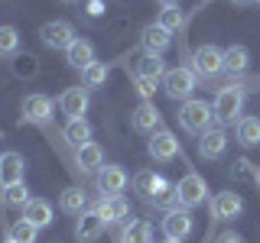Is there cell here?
Segmentation results:
<instances>
[{
	"label": "cell",
	"mask_w": 260,
	"mask_h": 243,
	"mask_svg": "<svg viewBox=\"0 0 260 243\" xmlns=\"http://www.w3.org/2000/svg\"><path fill=\"white\" fill-rule=\"evenodd\" d=\"M244 101H247V94H244L241 85H224L221 91L215 94V104H211L215 120H218V124H234V120H241Z\"/></svg>",
	"instance_id": "obj_1"
},
{
	"label": "cell",
	"mask_w": 260,
	"mask_h": 243,
	"mask_svg": "<svg viewBox=\"0 0 260 243\" xmlns=\"http://www.w3.org/2000/svg\"><path fill=\"white\" fill-rule=\"evenodd\" d=\"M211 120H215V110L208 107V101L189 97V101H182V107H179V124H182V130H189V133L202 136L211 127Z\"/></svg>",
	"instance_id": "obj_2"
},
{
	"label": "cell",
	"mask_w": 260,
	"mask_h": 243,
	"mask_svg": "<svg viewBox=\"0 0 260 243\" xmlns=\"http://www.w3.org/2000/svg\"><path fill=\"white\" fill-rule=\"evenodd\" d=\"M173 194H176V205L189 211V208H199V205L208 201V185H205V178H202L199 172H189V175H182L176 182Z\"/></svg>",
	"instance_id": "obj_3"
},
{
	"label": "cell",
	"mask_w": 260,
	"mask_h": 243,
	"mask_svg": "<svg viewBox=\"0 0 260 243\" xmlns=\"http://www.w3.org/2000/svg\"><path fill=\"white\" fill-rule=\"evenodd\" d=\"M162 91L173 97V101H189L192 91H195V71L182 68V65L169 68L166 75H162Z\"/></svg>",
	"instance_id": "obj_4"
},
{
	"label": "cell",
	"mask_w": 260,
	"mask_h": 243,
	"mask_svg": "<svg viewBox=\"0 0 260 243\" xmlns=\"http://www.w3.org/2000/svg\"><path fill=\"white\" fill-rule=\"evenodd\" d=\"M39 39H43L49 49H62L65 52L78 36H75V26H72L69 20H52V23H43V26H39Z\"/></svg>",
	"instance_id": "obj_5"
},
{
	"label": "cell",
	"mask_w": 260,
	"mask_h": 243,
	"mask_svg": "<svg viewBox=\"0 0 260 243\" xmlns=\"http://www.w3.org/2000/svg\"><path fill=\"white\" fill-rule=\"evenodd\" d=\"M189 233H192V214L185 208H169L166 214H162V237L166 240L182 243Z\"/></svg>",
	"instance_id": "obj_6"
},
{
	"label": "cell",
	"mask_w": 260,
	"mask_h": 243,
	"mask_svg": "<svg viewBox=\"0 0 260 243\" xmlns=\"http://www.w3.org/2000/svg\"><path fill=\"white\" fill-rule=\"evenodd\" d=\"M192 71H199V75L205 78H215L218 71H224V52L218 46H199L192 55Z\"/></svg>",
	"instance_id": "obj_7"
},
{
	"label": "cell",
	"mask_w": 260,
	"mask_h": 243,
	"mask_svg": "<svg viewBox=\"0 0 260 243\" xmlns=\"http://www.w3.org/2000/svg\"><path fill=\"white\" fill-rule=\"evenodd\" d=\"M104 217L98 214V208H88V211H81L78 214V221H75V240L78 243H94L98 237L104 233Z\"/></svg>",
	"instance_id": "obj_8"
},
{
	"label": "cell",
	"mask_w": 260,
	"mask_h": 243,
	"mask_svg": "<svg viewBox=\"0 0 260 243\" xmlns=\"http://www.w3.org/2000/svg\"><path fill=\"white\" fill-rule=\"evenodd\" d=\"M146 152H150V159H156V162L176 159V156H179V140H176V133H169V130H156V133H153V140L146 143Z\"/></svg>",
	"instance_id": "obj_9"
},
{
	"label": "cell",
	"mask_w": 260,
	"mask_h": 243,
	"mask_svg": "<svg viewBox=\"0 0 260 243\" xmlns=\"http://www.w3.org/2000/svg\"><path fill=\"white\" fill-rule=\"evenodd\" d=\"M20 120L23 124H46L49 113H52V101L46 94H26L23 97V107H20Z\"/></svg>",
	"instance_id": "obj_10"
},
{
	"label": "cell",
	"mask_w": 260,
	"mask_h": 243,
	"mask_svg": "<svg viewBox=\"0 0 260 243\" xmlns=\"http://www.w3.org/2000/svg\"><path fill=\"white\" fill-rule=\"evenodd\" d=\"M124 188H127V172L120 166H101L98 169V191H101V198L120 194Z\"/></svg>",
	"instance_id": "obj_11"
},
{
	"label": "cell",
	"mask_w": 260,
	"mask_h": 243,
	"mask_svg": "<svg viewBox=\"0 0 260 243\" xmlns=\"http://www.w3.org/2000/svg\"><path fill=\"white\" fill-rule=\"evenodd\" d=\"M228 149V133L221 127H208L199 140V156L202 159H221Z\"/></svg>",
	"instance_id": "obj_12"
},
{
	"label": "cell",
	"mask_w": 260,
	"mask_h": 243,
	"mask_svg": "<svg viewBox=\"0 0 260 243\" xmlns=\"http://www.w3.org/2000/svg\"><path fill=\"white\" fill-rule=\"evenodd\" d=\"M59 107L62 113H69V120H78L88 113V88H65L62 97H59Z\"/></svg>",
	"instance_id": "obj_13"
},
{
	"label": "cell",
	"mask_w": 260,
	"mask_h": 243,
	"mask_svg": "<svg viewBox=\"0 0 260 243\" xmlns=\"http://www.w3.org/2000/svg\"><path fill=\"white\" fill-rule=\"evenodd\" d=\"M244 211V198L238 191H221L215 194V201H211V217L215 221H231V217H238Z\"/></svg>",
	"instance_id": "obj_14"
},
{
	"label": "cell",
	"mask_w": 260,
	"mask_h": 243,
	"mask_svg": "<svg viewBox=\"0 0 260 243\" xmlns=\"http://www.w3.org/2000/svg\"><path fill=\"white\" fill-rule=\"evenodd\" d=\"M169 43H173V32H166L159 23H150V26L143 29V36H140V49L146 55H162L169 49Z\"/></svg>",
	"instance_id": "obj_15"
},
{
	"label": "cell",
	"mask_w": 260,
	"mask_h": 243,
	"mask_svg": "<svg viewBox=\"0 0 260 243\" xmlns=\"http://www.w3.org/2000/svg\"><path fill=\"white\" fill-rule=\"evenodd\" d=\"M159 110H156V104L153 101H143V104H137V110L130 113V124H134L137 133H156L159 130Z\"/></svg>",
	"instance_id": "obj_16"
},
{
	"label": "cell",
	"mask_w": 260,
	"mask_h": 243,
	"mask_svg": "<svg viewBox=\"0 0 260 243\" xmlns=\"http://www.w3.org/2000/svg\"><path fill=\"white\" fill-rule=\"evenodd\" d=\"M98 214L104 217V224H120L130 217V205L124 194H108V198L98 201Z\"/></svg>",
	"instance_id": "obj_17"
},
{
	"label": "cell",
	"mask_w": 260,
	"mask_h": 243,
	"mask_svg": "<svg viewBox=\"0 0 260 243\" xmlns=\"http://www.w3.org/2000/svg\"><path fill=\"white\" fill-rule=\"evenodd\" d=\"M23 172H26V162H23L20 152H4L0 156V188L13 182H23Z\"/></svg>",
	"instance_id": "obj_18"
},
{
	"label": "cell",
	"mask_w": 260,
	"mask_h": 243,
	"mask_svg": "<svg viewBox=\"0 0 260 243\" xmlns=\"http://www.w3.org/2000/svg\"><path fill=\"white\" fill-rule=\"evenodd\" d=\"M65 62H69L72 68L85 71L88 65H94V46H91V43H85V39H75V43L65 49Z\"/></svg>",
	"instance_id": "obj_19"
},
{
	"label": "cell",
	"mask_w": 260,
	"mask_h": 243,
	"mask_svg": "<svg viewBox=\"0 0 260 243\" xmlns=\"http://www.w3.org/2000/svg\"><path fill=\"white\" fill-rule=\"evenodd\" d=\"M75 162H78L81 172H98V169L104 166V149L98 143H85V146L75 149Z\"/></svg>",
	"instance_id": "obj_20"
},
{
	"label": "cell",
	"mask_w": 260,
	"mask_h": 243,
	"mask_svg": "<svg viewBox=\"0 0 260 243\" xmlns=\"http://www.w3.org/2000/svg\"><path fill=\"white\" fill-rule=\"evenodd\" d=\"M23 221H29L32 227H39V230H43V227L52 224V205L43 201V198H32L29 205L23 208Z\"/></svg>",
	"instance_id": "obj_21"
},
{
	"label": "cell",
	"mask_w": 260,
	"mask_h": 243,
	"mask_svg": "<svg viewBox=\"0 0 260 243\" xmlns=\"http://www.w3.org/2000/svg\"><path fill=\"white\" fill-rule=\"evenodd\" d=\"M29 201H32V194L26 188V182H13L0 188V205L4 208H26Z\"/></svg>",
	"instance_id": "obj_22"
},
{
	"label": "cell",
	"mask_w": 260,
	"mask_h": 243,
	"mask_svg": "<svg viewBox=\"0 0 260 243\" xmlns=\"http://www.w3.org/2000/svg\"><path fill=\"white\" fill-rule=\"evenodd\" d=\"M117 243H153V227L146 221H127L117 233Z\"/></svg>",
	"instance_id": "obj_23"
},
{
	"label": "cell",
	"mask_w": 260,
	"mask_h": 243,
	"mask_svg": "<svg viewBox=\"0 0 260 243\" xmlns=\"http://www.w3.org/2000/svg\"><path fill=\"white\" fill-rule=\"evenodd\" d=\"M234 136H238L241 146H257L260 143V117H241L238 127H234Z\"/></svg>",
	"instance_id": "obj_24"
},
{
	"label": "cell",
	"mask_w": 260,
	"mask_h": 243,
	"mask_svg": "<svg viewBox=\"0 0 260 243\" xmlns=\"http://www.w3.org/2000/svg\"><path fill=\"white\" fill-rule=\"evenodd\" d=\"M59 208L65 211V214L78 217L81 211H88V194L81 191V188H65V191H62V198H59Z\"/></svg>",
	"instance_id": "obj_25"
},
{
	"label": "cell",
	"mask_w": 260,
	"mask_h": 243,
	"mask_svg": "<svg viewBox=\"0 0 260 243\" xmlns=\"http://www.w3.org/2000/svg\"><path fill=\"white\" fill-rule=\"evenodd\" d=\"M247 65H250L247 46H228V49H224V68L231 71V75H241V71H247Z\"/></svg>",
	"instance_id": "obj_26"
},
{
	"label": "cell",
	"mask_w": 260,
	"mask_h": 243,
	"mask_svg": "<svg viewBox=\"0 0 260 243\" xmlns=\"http://www.w3.org/2000/svg\"><path fill=\"white\" fill-rule=\"evenodd\" d=\"M65 140H69L72 146H85V143H91V124H88L85 117H78V120H69L65 124Z\"/></svg>",
	"instance_id": "obj_27"
},
{
	"label": "cell",
	"mask_w": 260,
	"mask_h": 243,
	"mask_svg": "<svg viewBox=\"0 0 260 243\" xmlns=\"http://www.w3.org/2000/svg\"><path fill=\"white\" fill-rule=\"evenodd\" d=\"M104 81H108V62H94L81 71V88H88V91L104 88Z\"/></svg>",
	"instance_id": "obj_28"
},
{
	"label": "cell",
	"mask_w": 260,
	"mask_h": 243,
	"mask_svg": "<svg viewBox=\"0 0 260 243\" xmlns=\"http://www.w3.org/2000/svg\"><path fill=\"white\" fill-rule=\"evenodd\" d=\"M36 233H39V227H32L29 221H16L7 227V240H13V243H36Z\"/></svg>",
	"instance_id": "obj_29"
},
{
	"label": "cell",
	"mask_w": 260,
	"mask_h": 243,
	"mask_svg": "<svg viewBox=\"0 0 260 243\" xmlns=\"http://www.w3.org/2000/svg\"><path fill=\"white\" fill-rule=\"evenodd\" d=\"M137 75L143 78H153V81H162L166 75V65H162V55H143L140 65H137Z\"/></svg>",
	"instance_id": "obj_30"
},
{
	"label": "cell",
	"mask_w": 260,
	"mask_h": 243,
	"mask_svg": "<svg viewBox=\"0 0 260 243\" xmlns=\"http://www.w3.org/2000/svg\"><path fill=\"white\" fill-rule=\"evenodd\" d=\"M156 23H159V26L166 29V32H176V29H182V23H185V13L179 10L176 4H169V7H162V10H159Z\"/></svg>",
	"instance_id": "obj_31"
},
{
	"label": "cell",
	"mask_w": 260,
	"mask_h": 243,
	"mask_svg": "<svg viewBox=\"0 0 260 243\" xmlns=\"http://www.w3.org/2000/svg\"><path fill=\"white\" fill-rule=\"evenodd\" d=\"M20 52V29L16 26H0V59H10Z\"/></svg>",
	"instance_id": "obj_32"
},
{
	"label": "cell",
	"mask_w": 260,
	"mask_h": 243,
	"mask_svg": "<svg viewBox=\"0 0 260 243\" xmlns=\"http://www.w3.org/2000/svg\"><path fill=\"white\" fill-rule=\"evenodd\" d=\"M137 91H140L143 101H150V97L156 94V81H153V78H143V75H137Z\"/></svg>",
	"instance_id": "obj_33"
},
{
	"label": "cell",
	"mask_w": 260,
	"mask_h": 243,
	"mask_svg": "<svg viewBox=\"0 0 260 243\" xmlns=\"http://www.w3.org/2000/svg\"><path fill=\"white\" fill-rule=\"evenodd\" d=\"M16 71H20V75H36V59H32V55H20V59H16Z\"/></svg>",
	"instance_id": "obj_34"
},
{
	"label": "cell",
	"mask_w": 260,
	"mask_h": 243,
	"mask_svg": "<svg viewBox=\"0 0 260 243\" xmlns=\"http://www.w3.org/2000/svg\"><path fill=\"white\" fill-rule=\"evenodd\" d=\"M215 243H244V237H241V233H234V230H228V233H221Z\"/></svg>",
	"instance_id": "obj_35"
},
{
	"label": "cell",
	"mask_w": 260,
	"mask_h": 243,
	"mask_svg": "<svg viewBox=\"0 0 260 243\" xmlns=\"http://www.w3.org/2000/svg\"><path fill=\"white\" fill-rule=\"evenodd\" d=\"M101 13V4H98V0H91V4H88V16H98Z\"/></svg>",
	"instance_id": "obj_36"
},
{
	"label": "cell",
	"mask_w": 260,
	"mask_h": 243,
	"mask_svg": "<svg viewBox=\"0 0 260 243\" xmlns=\"http://www.w3.org/2000/svg\"><path fill=\"white\" fill-rule=\"evenodd\" d=\"M159 4H162V7H169V4H176V0H159Z\"/></svg>",
	"instance_id": "obj_37"
},
{
	"label": "cell",
	"mask_w": 260,
	"mask_h": 243,
	"mask_svg": "<svg viewBox=\"0 0 260 243\" xmlns=\"http://www.w3.org/2000/svg\"><path fill=\"white\" fill-rule=\"evenodd\" d=\"M234 4H254V0H234Z\"/></svg>",
	"instance_id": "obj_38"
},
{
	"label": "cell",
	"mask_w": 260,
	"mask_h": 243,
	"mask_svg": "<svg viewBox=\"0 0 260 243\" xmlns=\"http://www.w3.org/2000/svg\"><path fill=\"white\" fill-rule=\"evenodd\" d=\"M59 4H78V0H59Z\"/></svg>",
	"instance_id": "obj_39"
},
{
	"label": "cell",
	"mask_w": 260,
	"mask_h": 243,
	"mask_svg": "<svg viewBox=\"0 0 260 243\" xmlns=\"http://www.w3.org/2000/svg\"><path fill=\"white\" fill-rule=\"evenodd\" d=\"M254 178H257V185H260V172H257V175H254Z\"/></svg>",
	"instance_id": "obj_40"
},
{
	"label": "cell",
	"mask_w": 260,
	"mask_h": 243,
	"mask_svg": "<svg viewBox=\"0 0 260 243\" xmlns=\"http://www.w3.org/2000/svg\"><path fill=\"white\" fill-rule=\"evenodd\" d=\"M7 243H13V240H7Z\"/></svg>",
	"instance_id": "obj_41"
},
{
	"label": "cell",
	"mask_w": 260,
	"mask_h": 243,
	"mask_svg": "<svg viewBox=\"0 0 260 243\" xmlns=\"http://www.w3.org/2000/svg\"><path fill=\"white\" fill-rule=\"evenodd\" d=\"M169 243H173V240H169Z\"/></svg>",
	"instance_id": "obj_42"
}]
</instances>
